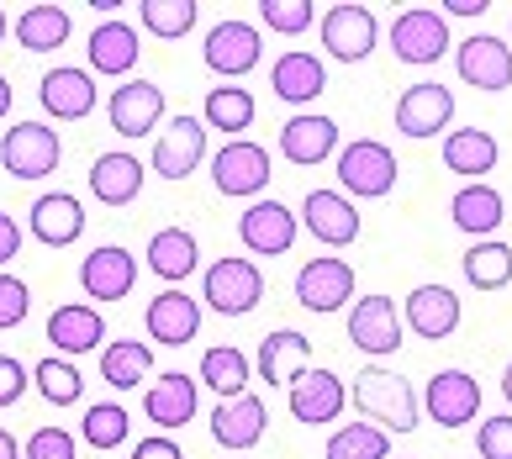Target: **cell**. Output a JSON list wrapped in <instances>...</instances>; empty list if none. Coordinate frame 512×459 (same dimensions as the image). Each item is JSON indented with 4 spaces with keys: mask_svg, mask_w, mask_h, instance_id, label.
<instances>
[{
    "mask_svg": "<svg viewBox=\"0 0 512 459\" xmlns=\"http://www.w3.org/2000/svg\"><path fill=\"white\" fill-rule=\"evenodd\" d=\"M349 396H354L359 417H365V423H375V428H386L391 438H396V433H412L417 417H423V401H417L412 380L396 375V370H381V365H365V370H359Z\"/></svg>",
    "mask_w": 512,
    "mask_h": 459,
    "instance_id": "cell-1",
    "label": "cell"
},
{
    "mask_svg": "<svg viewBox=\"0 0 512 459\" xmlns=\"http://www.w3.org/2000/svg\"><path fill=\"white\" fill-rule=\"evenodd\" d=\"M338 180L359 201H386L396 190V153L381 138H354L338 153Z\"/></svg>",
    "mask_w": 512,
    "mask_h": 459,
    "instance_id": "cell-2",
    "label": "cell"
},
{
    "mask_svg": "<svg viewBox=\"0 0 512 459\" xmlns=\"http://www.w3.org/2000/svg\"><path fill=\"white\" fill-rule=\"evenodd\" d=\"M59 159H64V143L48 122H16L6 132V143H0V164L16 180H48L59 169Z\"/></svg>",
    "mask_w": 512,
    "mask_h": 459,
    "instance_id": "cell-3",
    "label": "cell"
},
{
    "mask_svg": "<svg viewBox=\"0 0 512 459\" xmlns=\"http://www.w3.org/2000/svg\"><path fill=\"white\" fill-rule=\"evenodd\" d=\"M206 306L222 317H243V312H254L259 296H264V275H259V264L249 259H238V254H227L217 264H206Z\"/></svg>",
    "mask_w": 512,
    "mask_h": 459,
    "instance_id": "cell-4",
    "label": "cell"
},
{
    "mask_svg": "<svg viewBox=\"0 0 512 459\" xmlns=\"http://www.w3.org/2000/svg\"><path fill=\"white\" fill-rule=\"evenodd\" d=\"M322 53H333L338 64H359V59H370V48H375V37H381V22H375V11L370 6H328L322 11Z\"/></svg>",
    "mask_w": 512,
    "mask_h": 459,
    "instance_id": "cell-5",
    "label": "cell"
},
{
    "mask_svg": "<svg viewBox=\"0 0 512 459\" xmlns=\"http://www.w3.org/2000/svg\"><path fill=\"white\" fill-rule=\"evenodd\" d=\"M212 185L222 196H238V201H254L264 185H270V153H264L254 138H233L217 148L212 159Z\"/></svg>",
    "mask_w": 512,
    "mask_h": 459,
    "instance_id": "cell-6",
    "label": "cell"
},
{
    "mask_svg": "<svg viewBox=\"0 0 512 459\" xmlns=\"http://www.w3.org/2000/svg\"><path fill=\"white\" fill-rule=\"evenodd\" d=\"M391 53L402 64H439L444 53H449V22H444V11L407 6L391 22Z\"/></svg>",
    "mask_w": 512,
    "mask_h": 459,
    "instance_id": "cell-7",
    "label": "cell"
},
{
    "mask_svg": "<svg viewBox=\"0 0 512 459\" xmlns=\"http://www.w3.org/2000/svg\"><path fill=\"white\" fill-rule=\"evenodd\" d=\"M37 101L53 122H85L90 111H96L101 90H96V74L80 69V64H59L43 74V85H37Z\"/></svg>",
    "mask_w": 512,
    "mask_h": 459,
    "instance_id": "cell-8",
    "label": "cell"
},
{
    "mask_svg": "<svg viewBox=\"0 0 512 459\" xmlns=\"http://www.w3.org/2000/svg\"><path fill=\"white\" fill-rule=\"evenodd\" d=\"M454 69H460V80L470 90H486V95L512 90V48L502 43V37H491V32L465 37V43L454 48Z\"/></svg>",
    "mask_w": 512,
    "mask_h": 459,
    "instance_id": "cell-9",
    "label": "cell"
},
{
    "mask_svg": "<svg viewBox=\"0 0 512 459\" xmlns=\"http://www.w3.org/2000/svg\"><path fill=\"white\" fill-rule=\"evenodd\" d=\"M454 122V95L439 80H423V85H407L402 101H396V132L402 138H439Z\"/></svg>",
    "mask_w": 512,
    "mask_h": 459,
    "instance_id": "cell-10",
    "label": "cell"
},
{
    "mask_svg": "<svg viewBox=\"0 0 512 459\" xmlns=\"http://www.w3.org/2000/svg\"><path fill=\"white\" fill-rule=\"evenodd\" d=\"M296 301L307 306V312H317V317L338 312V306H354V270L344 259H333V254L307 259L301 275H296Z\"/></svg>",
    "mask_w": 512,
    "mask_h": 459,
    "instance_id": "cell-11",
    "label": "cell"
},
{
    "mask_svg": "<svg viewBox=\"0 0 512 459\" xmlns=\"http://www.w3.org/2000/svg\"><path fill=\"white\" fill-rule=\"evenodd\" d=\"M402 333H407V322H402V306H396L391 296H359L349 306V338H354V349H365V354H396V349H402Z\"/></svg>",
    "mask_w": 512,
    "mask_h": 459,
    "instance_id": "cell-12",
    "label": "cell"
},
{
    "mask_svg": "<svg viewBox=\"0 0 512 459\" xmlns=\"http://www.w3.org/2000/svg\"><path fill=\"white\" fill-rule=\"evenodd\" d=\"M106 117L117 127V138H148L164 122V90L154 80H122L106 95Z\"/></svg>",
    "mask_w": 512,
    "mask_h": 459,
    "instance_id": "cell-13",
    "label": "cell"
},
{
    "mask_svg": "<svg viewBox=\"0 0 512 459\" xmlns=\"http://www.w3.org/2000/svg\"><path fill=\"white\" fill-rule=\"evenodd\" d=\"M286 401H291V417H296V423L328 428V423H338V412H344V380H338L333 370L312 365V370H301V375L291 380Z\"/></svg>",
    "mask_w": 512,
    "mask_h": 459,
    "instance_id": "cell-14",
    "label": "cell"
},
{
    "mask_svg": "<svg viewBox=\"0 0 512 459\" xmlns=\"http://www.w3.org/2000/svg\"><path fill=\"white\" fill-rule=\"evenodd\" d=\"M423 407L439 428H470V417L481 412V380L470 370H439L428 380Z\"/></svg>",
    "mask_w": 512,
    "mask_h": 459,
    "instance_id": "cell-15",
    "label": "cell"
},
{
    "mask_svg": "<svg viewBox=\"0 0 512 459\" xmlns=\"http://www.w3.org/2000/svg\"><path fill=\"white\" fill-rule=\"evenodd\" d=\"M201 159H206V122L201 117H175L164 127V138H154V175L159 180L196 175Z\"/></svg>",
    "mask_w": 512,
    "mask_h": 459,
    "instance_id": "cell-16",
    "label": "cell"
},
{
    "mask_svg": "<svg viewBox=\"0 0 512 459\" xmlns=\"http://www.w3.org/2000/svg\"><path fill=\"white\" fill-rule=\"evenodd\" d=\"M143 322H148V338L154 343L180 349V343H191L201 333V301L185 296L180 285H169V291H159L154 301L143 306Z\"/></svg>",
    "mask_w": 512,
    "mask_h": 459,
    "instance_id": "cell-17",
    "label": "cell"
},
{
    "mask_svg": "<svg viewBox=\"0 0 512 459\" xmlns=\"http://www.w3.org/2000/svg\"><path fill=\"white\" fill-rule=\"evenodd\" d=\"M80 285H85L90 301H122V296H132V285H138V264H132L127 248L101 243L80 259Z\"/></svg>",
    "mask_w": 512,
    "mask_h": 459,
    "instance_id": "cell-18",
    "label": "cell"
},
{
    "mask_svg": "<svg viewBox=\"0 0 512 459\" xmlns=\"http://www.w3.org/2000/svg\"><path fill=\"white\" fill-rule=\"evenodd\" d=\"M402 322L417 333V338H428V343H439L449 338L454 328H460V296L449 291V285H417V291L402 301Z\"/></svg>",
    "mask_w": 512,
    "mask_h": 459,
    "instance_id": "cell-19",
    "label": "cell"
},
{
    "mask_svg": "<svg viewBox=\"0 0 512 459\" xmlns=\"http://www.w3.org/2000/svg\"><path fill=\"white\" fill-rule=\"evenodd\" d=\"M206 64H212V74H249L254 64H259V53H264V43H259V27H249V22H238V16H227V22H217L212 32H206Z\"/></svg>",
    "mask_w": 512,
    "mask_h": 459,
    "instance_id": "cell-20",
    "label": "cell"
},
{
    "mask_svg": "<svg viewBox=\"0 0 512 459\" xmlns=\"http://www.w3.org/2000/svg\"><path fill=\"white\" fill-rule=\"evenodd\" d=\"M238 238L249 254L259 259H275V254H286V248L296 243V217H291V206H280V201H254L249 212L238 217Z\"/></svg>",
    "mask_w": 512,
    "mask_h": 459,
    "instance_id": "cell-21",
    "label": "cell"
},
{
    "mask_svg": "<svg viewBox=\"0 0 512 459\" xmlns=\"http://www.w3.org/2000/svg\"><path fill=\"white\" fill-rule=\"evenodd\" d=\"M196 401H201V391H196V375H180V370H164V375H154V386L143 391V412H148V423L154 428H185L196 417Z\"/></svg>",
    "mask_w": 512,
    "mask_h": 459,
    "instance_id": "cell-22",
    "label": "cell"
},
{
    "mask_svg": "<svg viewBox=\"0 0 512 459\" xmlns=\"http://www.w3.org/2000/svg\"><path fill=\"white\" fill-rule=\"evenodd\" d=\"M27 222H32V238H37V243L69 248L74 238L85 233V206H80V196H69V190H48V196L32 201Z\"/></svg>",
    "mask_w": 512,
    "mask_h": 459,
    "instance_id": "cell-23",
    "label": "cell"
},
{
    "mask_svg": "<svg viewBox=\"0 0 512 459\" xmlns=\"http://www.w3.org/2000/svg\"><path fill=\"white\" fill-rule=\"evenodd\" d=\"M301 222H307L312 238L333 243V248L359 238V212H354V201L344 196V190H312V196L301 201Z\"/></svg>",
    "mask_w": 512,
    "mask_h": 459,
    "instance_id": "cell-24",
    "label": "cell"
},
{
    "mask_svg": "<svg viewBox=\"0 0 512 459\" xmlns=\"http://www.w3.org/2000/svg\"><path fill=\"white\" fill-rule=\"evenodd\" d=\"M307 359H312V338L307 333L275 328L270 338L259 343V380H264V386H275V391H291V380L301 370H312Z\"/></svg>",
    "mask_w": 512,
    "mask_h": 459,
    "instance_id": "cell-25",
    "label": "cell"
},
{
    "mask_svg": "<svg viewBox=\"0 0 512 459\" xmlns=\"http://www.w3.org/2000/svg\"><path fill=\"white\" fill-rule=\"evenodd\" d=\"M280 153H286L291 164H301V169L333 159L338 153V122L317 117V111H301V117H291L286 127H280Z\"/></svg>",
    "mask_w": 512,
    "mask_h": 459,
    "instance_id": "cell-26",
    "label": "cell"
},
{
    "mask_svg": "<svg viewBox=\"0 0 512 459\" xmlns=\"http://www.w3.org/2000/svg\"><path fill=\"white\" fill-rule=\"evenodd\" d=\"M138 190H143L138 153L111 148V153H101V159L90 164V196H96L101 206H132V201H138Z\"/></svg>",
    "mask_w": 512,
    "mask_h": 459,
    "instance_id": "cell-27",
    "label": "cell"
},
{
    "mask_svg": "<svg viewBox=\"0 0 512 459\" xmlns=\"http://www.w3.org/2000/svg\"><path fill=\"white\" fill-rule=\"evenodd\" d=\"M497 159H502V148H497V138H491L486 127H454L444 138V169L460 175V180H470V185H476L481 175H491Z\"/></svg>",
    "mask_w": 512,
    "mask_h": 459,
    "instance_id": "cell-28",
    "label": "cell"
},
{
    "mask_svg": "<svg viewBox=\"0 0 512 459\" xmlns=\"http://www.w3.org/2000/svg\"><path fill=\"white\" fill-rule=\"evenodd\" d=\"M270 90L286 106H312L322 90H328V69H322L317 53H280L270 69Z\"/></svg>",
    "mask_w": 512,
    "mask_h": 459,
    "instance_id": "cell-29",
    "label": "cell"
},
{
    "mask_svg": "<svg viewBox=\"0 0 512 459\" xmlns=\"http://www.w3.org/2000/svg\"><path fill=\"white\" fill-rule=\"evenodd\" d=\"M502 217H507L502 190H497V185H481V180H476V185H465L460 196L449 201V222L460 227L465 238H481V243L502 227Z\"/></svg>",
    "mask_w": 512,
    "mask_h": 459,
    "instance_id": "cell-30",
    "label": "cell"
},
{
    "mask_svg": "<svg viewBox=\"0 0 512 459\" xmlns=\"http://www.w3.org/2000/svg\"><path fill=\"white\" fill-rule=\"evenodd\" d=\"M264 433H270V412H264L259 396L222 401V407L212 412V438L222 449H254Z\"/></svg>",
    "mask_w": 512,
    "mask_h": 459,
    "instance_id": "cell-31",
    "label": "cell"
},
{
    "mask_svg": "<svg viewBox=\"0 0 512 459\" xmlns=\"http://www.w3.org/2000/svg\"><path fill=\"white\" fill-rule=\"evenodd\" d=\"M143 59V43H138V32H132L127 22H101L96 32H90V74H132V64Z\"/></svg>",
    "mask_w": 512,
    "mask_h": 459,
    "instance_id": "cell-32",
    "label": "cell"
},
{
    "mask_svg": "<svg viewBox=\"0 0 512 459\" xmlns=\"http://www.w3.org/2000/svg\"><path fill=\"white\" fill-rule=\"evenodd\" d=\"M48 343L64 354H90L106 343V322L96 306H53L48 317Z\"/></svg>",
    "mask_w": 512,
    "mask_h": 459,
    "instance_id": "cell-33",
    "label": "cell"
},
{
    "mask_svg": "<svg viewBox=\"0 0 512 459\" xmlns=\"http://www.w3.org/2000/svg\"><path fill=\"white\" fill-rule=\"evenodd\" d=\"M143 264H148V270H154L159 280L180 285L185 275H196V264H201L196 233H185V227H164V233L148 238V254H143Z\"/></svg>",
    "mask_w": 512,
    "mask_h": 459,
    "instance_id": "cell-34",
    "label": "cell"
},
{
    "mask_svg": "<svg viewBox=\"0 0 512 459\" xmlns=\"http://www.w3.org/2000/svg\"><path fill=\"white\" fill-rule=\"evenodd\" d=\"M69 32H74V22H69V11L64 6H27L22 16H16V43H22L27 53H59L64 43H69Z\"/></svg>",
    "mask_w": 512,
    "mask_h": 459,
    "instance_id": "cell-35",
    "label": "cell"
},
{
    "mask_svg": "<svg viewBox=\"0 0 512 459\" xmlns=\"http://www.w3.org/2000/svg\"><path fill=\"white\" fill-rule=\"evenodd\" d=\"M201 386L217 391L222 401L249 396V354L233 349V343H217V349L201 354Z\"/></svg>",
    "mask_w": 512,
    "mask_h": 459,
    "instance_id": "cell-36",
    "label": "cell"
},
{
    "mask_svg": "<svg viewBox=\"0 0 512 459\" xmlns=\"http://www.w3.org/2000/svg\"><path fill=\"white\" fill-rule=\"evenodd\" d=\"M148 375H154V349H148V343L117 338V343H106V349H101V380L111 391H132Z\"/></svg>",
    "mask_w": 512,
    "mask_h": 459,
    "instance_id": "cell-37",
    "label": "cell"
},
{
    "mask_svg": "<svg viewBox=\"0 0 512 459\" xmlns=\"http://www.w3.org/2000/svg\"><path fill=\"white\" fill-rule=\"evenodd\" d=\"M254 111L259 106H254V95L243 85H217L212 95H206V106H201V122L227 132V138H243V132L254 127Z\"/></svg>",
    "mask_w": 512,
    "mask_h": 459,
    "instance_id": "cell-38",
    "label": "cell"
},
{
    "mask_svg": "<svg viewBox=\"0 0 512 459\" xmlns=\"http://www.w3.org/2000/svg\"><path fill=\"white\" fill-rule=\"evenodd\" d=\"M460 270L470 280V291H502V285H512V248L486 238V243H470Z\"/></svg>",
    "mask_w": 512,
    "mask_h": 459,
    "instance_id": "cell-39",
    "label": "cell"
},
{
    "mask_svg": "<svg viewBox=\"0 0 512 459\" xmlns=\"http://www.w3.org/2000/svg\"><path fill=\"white\" fill-rule=\"evenodd\" d=\"M328 459H391V433L375 423H344L338 433H328Z\"/></svg>",
    "mask_w": 512,
    "mask_h": 459,
    "instance_id": "cell-40",
    "label": "cell"
},
{
    "mask_svg": "<svg viewBox=\"0 0 512 459\" xmlns=\"http://www.w3.org/2000/svg\"><path fill=\"white\" fill-rule=\"evenodd\" d=\"M127 407L122 401H96V407H85L80 417V433H85V444L90 449H122L127 444Z\"/></svg>",
    "mask_w": 512,
    "mask_h": 459,
    "instance_id": "cell-41",
    "label": "cell"
},
{
    "mask_svg": "<svg viewBox=\"0 0 512 459\" xmlns=\"http://www.w3.org/2000/svg\"><path fill=\"white\" fill-rule=\"evenodd\" d=\"M138 11H143V27L154 37H185L201 16L196 0H143Z\"/></svg>",
    "mask_w": 512,
    "mask_h": 459,
    "instance_id": "cell-42",
    "label": "cell"
},
{
    "mask_svg": "<svg viewBox=\"0 0 512 459\" xmlns=\"http://www.w3.org/2000/svg\"><path fill=\"white\" fill-rule=\"evenodd\" d=\"M32 380H37V391H43V401H53V407H74L85 391V380L69 359H43V365L32 370Z\"/></svg>",
    "mask_w": 512,
    "mask_h": 459,
    "instance_id": "cell-43",
    "label": "cell"
},
{
    "mask_svg": "<svg viewBox=\"0 0 512 459\" xmlns=\"http://www.w3.org/2000/svg\"><path fill=\"white\" fill-rule=\"evenodd\" d=\"M259 22L270 27V32L301 37V32L317 22V6H312V0H259Z\"/></svg>",
    "mask_w": 512,
    "mask_h": 459,
    "instance_id": "cell-44",
    "label": "cell"
},
{
    "mask_svg": "<svg viewBox=\"0 0 512 459\" xmlns=\"http://www.w3.org/2000/svg\"><path fill=\"white\" fill-rule=\"evenodd\" d=\"M32 312V291L22 275H0V328H22Z\"/></svg>",
    "mask_w": 512,
    "mask_h": 459,
    "instance_id": "cell-45",
    "label": "cell"
},
{
    "mask_svg": "<svg viewBox=\"0 0 512 459\" xmlns=\"http://www.w3.org/2000/svg\"><path fill=\"white\" fill-rule=\"evenodd\" d=\"M476 449H481V459H512V412L486 417L481 433H476Z\"/></svg>",
    "mask_w": 512,
    "mask_h": 459,
    "instance_id": "cell-46",
    "label": "cell"
},
{
    "mask_svg": "<svg viewBox=\"0 0 512 459\" xmlns=\"http://www.w3.org/2000/svg\"><path fill=\"white\" fill-rule=\"evenodd\" d=\"M22 459H74V438H69L64 428H37V433L27 438Z\"/></svg>",
    "mask_w": 512,
    "mask_h": 459,
    "instance_id": "cell-47",
    "label": "cell"
},
{
    "mask_svg": "<svg viewBox=\"0 0 512 459\" xmlns=\"http://www.w3.org/2000/svg\"><path fill=\"white\" fill-rule=\"evenodd\" d=\"M22 391H27V365L11 354H0V407H11Z\"/></svg>",
    "mask_w": 512,
    "mask_h": 459,
    "instance_id": "cell-48",
    "label": "cell"
},
{
    "mask_svg": "<svg viewBox=\"0 0 512 459\" xmlns=\"http://www.w3.org/2000/svg\"><path fill=\"white\" fill-rule=\"evenodd\" d=\"M132 459H185V454H180V444H175V438H164V433H148L143 444L132 449Z\"/></svg>",
    "mask_w": 512,
    "mask_h": 459,
    "instance_id": "cell-49",
    "label": "cell"
},
{
    "mask_svg": "<svg viewBox=\"0 0 512 459\" xmlns=\"http://www.w3.org/2000/svg\"><path fill=\"white\" fill-rule=\"evenodd\" d=\"M16 248H22V227H16L6 212H0V264H11Z\"/></svg>",
    "mask_w": 512,
    "mask_h": 459,
    "instance_id": "cell-50",
    "label": "cell"
},
{
    "mask_svg": "<svg viewBox=\"0 0 512 459\" xmlns=\"http://www.w3.org/2000/svg\"><path fill=\"white\" fill-rule=\"evenodd\" d=\"M439 11H449V16H481V11H491L486 0H444Z\"/></svg>",
    "mask_w": 512,
    "mask_h": 459,
    "instance_id": "cell-51",
    "label": "cell"
},
{
    "mask_svg": "<svg viewBox=\"0 0 512 459\" xmlns=\"http://www.w3.org/2000/svg\"><path fill=\"white\" fill-rule=\"evenodd\" d=\"M0 459H22V449H16V438L0 428Z\"/></svg>",
    "mask_w": 512,
    "mask_h": 459,
    "instance_id": "cell-52",
    "label": "cell"
},
{
    "mask_svg": "<svg viewBox=\"0 0 512 459\" xmlns=\"http://www.w3.org/2000/svg\"><path fill=\"white\" fill-rule=\"evenodd\" d=\"M11 101H16V95H11V80H6V74H0V117H6V111H11Z\"/></svg>",
    "mask_w": 512,
    "mask_h": 459,
    "instance_id": "cell-53",
    "label": "cell"
},
{
    "mask_svg": "<svg viewBox=\"0 0 512 459\" xmlns=\"http://www.w3.org/2000/svg\"><path fill=\"white\" fill-rule=\"evenodd\" d=\"M502 396H507V407H512V365L502 370Z\"/></svg>",
    "mask_w": 512,
    "mask_h": 459,
    "instance_id": "cell-54",
    "label": "cell"
},
{
    "mask_svg": "<svg viewBox=\"0 0 512 459\" xmlns=\"http://www.w3.org/2000/svg\"><path fill=\"white\" fill-rule=\"evenodd\" d=\"M0 37H6V11H0Z\"/></svg>",
    "mask_w": 512,
    "mask_h": 459,
    "instance_id": "cell-55",
    "label": "cell"
},
{
    "mask_svg": "<svg viewBox=\"0 0 512 459\" xmlns=\"http://www.w3.org/2000/svg\"><path fill=\"white\" fill-rule=\"evenodd\" d=\"M402 459H407V454H402Z\"/></svg>",
    "mask_w": 512,
    "mask_h": 459,
    "instance_id": "cell-56",
    "label": "cell"
}]
</instances>
